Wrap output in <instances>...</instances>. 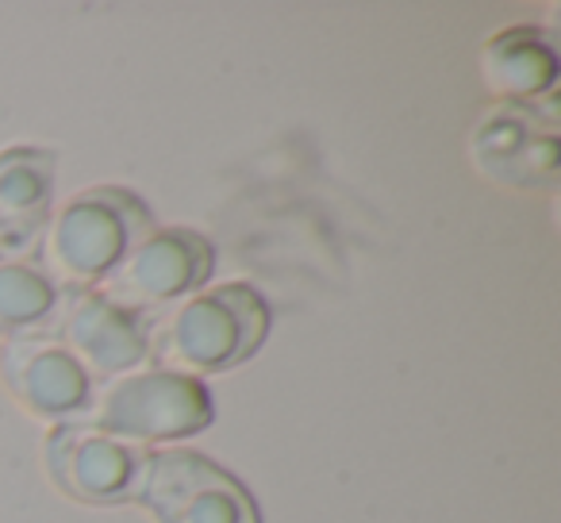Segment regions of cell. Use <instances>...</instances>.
I'll return each mask as SVG.
<instances>
[{"label": "cell", "instance_id": "1", "mask_svg": "<svg viewBox=\"0 0 561 523\" xmlns=\"http://www.w3.org/2000/svg\"><path fill=\"white\" fill-rule=\"evenodd\" d=\"M270 336V305L247 282L204 285L147 320V362L181 377L227 374L254 359Z\"/></svg>", "mask_w": 561, "mask_h": 523}, {"label": "cell", "instance_id": "2", "mask_svg": "<svg viewBox=\"0 0 561 523\" xmlns=\"http://www.w3.org/2000/svg\"><path fill=\"white\" fill-rule=\"evenodd\" d=\"M154 227V212L124 185H89L50 208L35 266L62 293L96 289Z\"/></svg>", "mask_w": 561, "mask_h": 523}, {"label": "cell", "instance_id": "3", "mask_svg": "<svg viewBox=\"0 0 561 523\" xmlns=\"http://www.w3.org/2000/svg\"><path fill=\"white\" fill-rule=\"evenodd\" d=\"M211 420H216V400L208 385L154 366L101 382L85 416V423L142 451L201 435L211 428Z\"/></svg>", "mask_w": 561, "mask_h": 523}, {"label": "cell", "instance_id": "4", "mask_svg": "<svg viewBox=\"0 0 561 523\" xmlns=\"http://www.w3.org/2000/svg\"><path fill=\"white\" fill-rule=\"evenodd\" d=\"M139 504L154 523H262L254 492L208 454L158 446L147 454Z\"/></svg>", "mask_w": 561, "mask_h": 523}, {"label": "cell", "instance_id": "5", "mask_svg": "<svg viewBox=\"0 0 561 523\" xmlns=\"http://www.w3.org/2000/svg\"><path fill=\"white\" fill-rule=\"evenodd\" d=\"M211 270H216V247L208 235L193 231V227L154 224L96 289L124 305L127 312L150 320L204 289L211 282Z\"/></svg>", "mask_w": 561, "mask_h": 523}, {"label": "cell", "instance_id": "6", "mask_svg": "<svg viewBox=\"0 0 561 523\" xmlns=\"http://www.w3.org/2000/svg\"><path fill=\"white\" fill-rule=\"evenodd\" d=\"M466 158L484 181L515 193H553L561 181L558 116L492 101L466 135Z\"/></svg>", "mask_w": 561, "mask_h": 523}, {"label": "cell", "instance_id": "7", "mask_svg": "<svg viewBox=\"0 0 561 523\" xmlns=\"http://www.w3.org/2000/svg\"><path fill=\"white\" fill-rule=\"evenodd\" d=\"M142 446H131L93 423H66L50 428L43 462L62 497L89 508H112L139 500L142 466H147Z\"/></svg>", "mask_w": 561, "mask_h": 523}, {"label": "cell", "instance_id": "8", "mask_svg": "<svg viewBox=\"0 0 561 523\" xmlns=\"http://www.w3.org/2000/svg\"><path fill=\"white\" fill-rule=\"evenodd\" d=\"M0 377L27 416L55 423V428L85 423L96 397V382L89 377V369L50 331L4 339L0 343Z\"/></svg>", "mask_w": 561, "mask_h": 523}, {"label": "cell", "instance_id": "9", "mask_svg": "<svg viewBox=\"0 0 561 523\" xmlns=\"http://www.w3.org/2000/svg\"><path fill=\"white\" fill-rule=\"evenodd\" d=\"M50 336L89 369L96 385L131 374L147 362V320L108 300L101 289L62 293Z\"/></svg>", "mask_w": 561, "mask_h": 523}, {"label": "cell", "instance_id": "10", "mask_svg": "<svg viewBox=\"0 0 561 523\" xmlns=\"http://www.w3.org/2000/svg\"><path fill=\"white\" fill-rule=\"evenodd\" d=\"M58 155L16 143L0 150V262H35L50 208H55Z\"/></svg>", "mask_w": 561, "mask_h": 523}, {"label": "cell", "instance_id": "11", "mask_svg": "<svg viewBox=\"0 0 561 523\" xmlns=\"http://www.w3.org/2000/svg\"><path fill=\"white\" fill-rule=\"evenodd\" d=\"M481 78L492 101L558 116V43L538 24H512L481 47Z\"/></svg>", "mask_w": 561, "mask_h": 523}, {"label": "cell", "instance_id": "12", "mask_svg": "<svg viewBox=\"0 0 561 523\" xmlns=\"http://www.w3.org/2000/svg\"><path fill=\"white\" fill-rule=\"evenodd\" d=\"M62 289L35 262H0V339L50 331Z\"/></svg>", "mask_w": 561, "mask_h": 523}]
</instances>
